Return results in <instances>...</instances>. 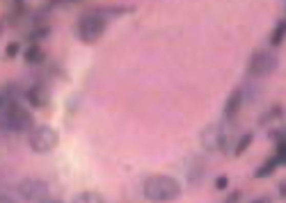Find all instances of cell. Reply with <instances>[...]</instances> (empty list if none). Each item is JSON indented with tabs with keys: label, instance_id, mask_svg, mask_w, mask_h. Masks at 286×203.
Masks as SVG:
<instances>
[{
	"label": "cell",
	"instance_id": "9c48e42d",
	"mask_svg": "<svg viewBox=\"0 0 286 203\" xmlns=\"http://www.w3.org/2000/svg\"><path fill=\"white\" fill-rule=\"evenodd\" d=\"M240 105H243V92H240V89H234V92L229 94V98H227L224 119H234V117H238Z\"/></svg>",
	"mask_w": 286,
	"mask_h": 203
},
{
	"label": "cell",
	"instance_id": "277c9868",
	"mask_svg": "<svg viewBox=\"0 0 286 203\" xmlns=\"http://www.w3.org/2000/svg\"><path fill=\"white\" fill-rule=\"evenodd\" d=\"M16 192L26 203H42L48 199V185L42 178H23L16 185Z\"/></svg>",
	"mask_w": 286,
	"mask_h": 203
},
{
	"label": "cell",
	"instance_id": "5bb4252c",
	"mask_svg": "<svg viewBox=\"0 0 286 203\" xmlns=\"http://www.w3.org/2000/svg\"><path fill=\"white\" fill-rule=\"evenodd\" d=\"M71 203H103V199L96 192H83V194H78Z\"/></svg>",
	"mask_w": 286,
	"mask_h": 203
},
{
	"label": "cell",
	"instance_id": "52a82bcc",
	"mask_svg": "<svg viewBox=\"0 0 286 203\" xmlns=\"http://www.w3.org/2000/svg\"><path fill=\"white\" fill-rule=\"evenodd\" d=\"M201 140V148L209 153H218L227 148V135H224V128L220 123H209V126L201 130L199 135Z\"/></svg>",
	"mask_w": 286,
	"mask_h": 203
},
{
	"label": "cell",
	"instance_id": "ba28073f",
	"mask_svg": "<svg viewBox=\"0 0 286 203\" xmlns=\"http://www.w3.org/2000/svg\"><path fill=\"white\" fill-rule=\"evenodd\" d=\"M284 165V144H277V153H275L273 157H268V160L263 162V165L256 169V178H268V176H275V171L279 169V167Z\"/></svg>",
	"mask_w": 286,
	"mask_h": 203
},
{
	"label": "cell",
	"instance_id": "9a60e30c",
	"mask_svg": "<svg viewBox=\"0 0 286 203\" xmlns=\"http://www.w3.org/2000/svg\"><path fill=\"white\" fill-rule=\"evenodd\" d=\"M227 185H229V178H227V176H218V178H215V187H218V190H227Z\"/></svg>",
	"mask_w": 286,
	"mask_h": 203
},
{
	"label": "cell",
	"instance_id": "ffe728a7",
	"mask_svg": "<svg viewBox=\"0 0 286 203\" xmlns=\"http://www.w3.org/2000/svg\"><path fill=\"white\" fill-rule=\"evenodd\" d=\"M42 203H62V201L60 199H44Z\"/></svg>",
	"mask_w": 286,
	"mask_h": 203
},
{
	"label": "cell",
	"instance_id": "6da1fadb",
	"mask_svg": "<svg viewBox=\"0 0 286 203\" xmlns=\"http://www.w3.org/2000/svg\"><path fill=\"white\" fill-rule=\"evenodd\" d=\"M181 194V183L172 176H151L145 181V196L154 203L176 201Z\"/></svg>",
	"mask_w": 286,
	"mask_h": 203
},
{
	"label": "cell",
	"instance_id": "3957f363",
	"mask_svg": "<svg viewBox=\"0 0 286 203\" xmlns=\"http://www.w3.org/2000/svg\"><path fill=\"white\" fill-rule=\"evenodd\" d=\"M0 115H3L7 128H12V130L21 132V130H28V128L32 126V115L28 110H23V107L14 101H5V107Z\"/></svg>",
	"mask_w": 286,
	"mask_h": 203
},
{
	"label": "cell",
	"instance_id": "30bf717a",
	"mask_svg": "<svg viewBox=\"0 0 286 203\" xmlns=\"http://www.w3.org/2000/svg\"><path fill=\"white\" fill-rule=\"evenodd\" d=\"M23 59H26V64H30V66H37V64H42L44 59H46V53H44L42 46L32 43V46L26 48V53H23Z\"/></svg>",
	"mask_w": 286,
	"mask_h": 203
},
{
	"label": "cell",
	"instance_id": "d6986e66",
	"mask_svg": "<svg viewBox=\"0 0 286 203\" xmlns=\"http://www.w3.org/2000/svg\"><path fill=\"white\" fill-rule=\"evenodd\" d=\"M284 192H286V187H284V183H279V196H282V199H284V196H286V194H284Z\"/></svg>",
	"mask_w": 286,
	"mask_h": 203
},
{
	"label": "cell",
	"instance_id": "7402d4cb",
	"mask_svg": "<svg viewBox=\"0 0 286 203\" xmlns=\"http://www.w3.org/2000/svg\"><path fill=\"white\" fill-rule=\"evenodd\" d=\"M71 3H78V0H71Z\"/></svg>",
	"mask_w": 286,
	"mask_h": 203
},
{
	"label": "cell",
	"instance_id": "44dd1931",
	"mask_svg": "<svg viewBox=\"0 0 286 203\" xmlns=\"http://www.w3.org/2000/svg\"><path fill=\"white\" fill-rule=\"evenodd\" d=\"M252 203H268V199H256V201H252Z\"/></svg>",
	"mask_w": 286,
	"mask_h": 203
},
{
	"label": "cell",
	"instance_id": "8992f818",
	"mask_svg": "<svg viewBox=\"0 0 286 203\" xmlns=\"http://www.w3.org/2000/svg\"><path fill=\"white\" fill-rule=\"evenodd\" d=\"M277 57L270 51H256L252 57H250V76L254 78H265L270 73L277 71Z\"/></svg>",
	"mask_w": 286,
	"mask_h": 203
},
{
	"label": "cell",
	"instance_id": "5b68a950",
	"mask_svg": "<svg viewBox=\"0 0 286 203\" xmlns=\"http://www.w3.org/2000/svg\"><path fill=\"white\" fill-rule=\"evenodd\" d=\"M57 142H60V135L51 126H37L30 132V148L34 153H51Z\"/></svg>",
	"mask_w": 286,
	"mask_h": 203
},
{
	"label": "cell",
	"instance_id": "2e32d148",
	"mask_svg": "<svg viewBox=\"0 0 286 203\" xmlns=\"http://www.w3.org/2000/svg\"><path fill=\"white\" fill-rule=\"evenodd\" d=\"M16 55H18V43L12 41V43L7 46V57H16Z\"/></svg>",
	"mask_w": 286,
	"mask_h": 203
},
{
	"label": "cell",
	"instance_id": "e0dca14e",
	"mask_svg": "<svg viewBox=\"0 0 286 203\" xmlns=\"http://www.w3.org/2000/svg\"><path fill=\"white\" fill-rule=\"evenodd\" d=\"M236 201H240V192H231V196L224 203H236Z\"/></svg>",
	"mask_w": 286,
	"mask_h": 203
},
{
	"label": "cell",
	"instance_id": "8fae6325",
	"mask_svg": "<svg viewBox=\"0 0 286 203\" xmlns=\"http://www.w3.org/2000/svg\"><path fill=\"white\" fill-rule=\"evenodd\" d=\"M28 101H30V105H32V107H44V105L48 103V94H46V89H44L42 85L32 87L30 92H28Z\"/></svg>",
	"mask_w": 286,
	"mask_h": 203
},
{
	"label": "cell",
	"instance_id": "4fadbf2b",
	"mask_svg": "<svg viewBox=\"0 0 286 203\" xmlns=\"http://www.w3.org/2000/svg\"><path fill=\"white\" fill-rule=\"evenodd\" d=\"M252 140H254V135H252V132H245V135L238 140V144H236V151H234L236 155H243V153L250 148V144H252Z\"/></svg>",
	"mask_w": 286,
	"mask_h": 203
},
{
	"label": "cell",
	"instance_id": "ac0fdd59",
	"mask_svg": "<svg viewBox=\"0 0 286 203\" xmlns=\"http://www.w3.org/2000/svg\"><path fill=\"white\" fill-rule=\"evenodd\" d=\"M0 203H16L14 196H7V194H0Z\"/></svg>",
	"mask_w": 286,
	"mask_h": 203
},
{
	"label": "cell",
	"instance_id": "7a4b0ae2",
	"mask_svg": "<svg viewBox=\"0 0 286 203\" xmlns=\"http://www.w3.org/2000/svg\"><path fill=\"white\" fill-rule=\"evenodd\" d=\"M108 26V14L106 9H94V12H87L85 16L78 21V37L83 43H96L103 37Z\"/></svg>",
	"mask_w": 286,
	"mask_h": 203
},
{
	"label": "cell",
	"instance_id": "603a6c76",
	"mask_svg": "<svg viewBox=\"0 0 286 203\" xmlns=\"http://www.w3.org/2000/svg\"><path fill=\"white\" fill-rule=\"evenodd\" d=\"M0 32H3V30H0Z\"/></svg>",
	"mask_w": 286,
	"mask_h": 203
},
{
	"label": "cell",
	"instance_id": "7c38bea8",
	"mask_svg": "<svg viewBox=\"0 0 286 203\" xmlns=\"http://www.w3.org/2000/svg\"><path fill=\"white\" fill-rule=\"evenodd\" d=\"M284 28H286V23L279 21L277 28H275V32H273V37H270V46H273V48L282 46V41H284Z\"/></svg>",
	"mask_w": 286,
	"mask_h": 203
}]
</instances>
